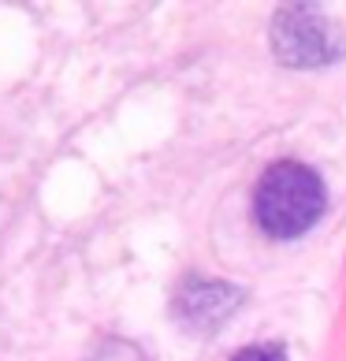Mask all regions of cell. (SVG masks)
I'll use <instances>...</instances> for the list:
<instances>
[{"mask_svg": "<svg viewBox=\"0 0 346 361\" xmlns=\"http://www.w3.org/2000/svg\"><path fill=\"white\" fill-rule=\"evenodd\" d=\"M238 305H242V290L223 283V279H186L171 310H175V320L186 331L209 336L220 324H228Z\"/></svg>", "mask_w": 346, "mask_h": 361, "instance_id": "cell-2", "label": "cell"}, {"mask_svg": "<svg viewBox=\"0 0 346 361\" xmlns=\"http://www.w3.org/2000/svg\"><path fill=\"white\" fill-rule=\"evenodd\" d=\"M257 220L276 238H295L321 220L324 212V183L313 168L298 160H276L261 176L254 194Z\"/></svg>", "mask_w": 346, "mask_h": 361, "instance_id": "cell-1", "label": "cell"}, {"mask_svg": "<svg viewBox=\"0 0 346 361\" xmlns=\"http://www.w3.org/2000/svg\"><path fill=\"white\" fill-rule=\"evenodd\" d=\"M231 361H287V350L276 343H254V346H246V350H238Z\"/></svg>", "mask_w": 346, "mask_h": 361, "instance_id": "cell-4", "label": "cell"}, {"mask_svg": "<svg viewBox=\"0 0 346 361\" xmlns=\"http://www.w3.org/2000/svg\"><path fill=\"white\" fill-rule=\"evenodd\" d=\"M272 45H276V56L290 63V68H316V63H328L335 56L324 19H316L313 11H302V8L279 11L272 26Z\"/></svg>", "mask_w": 346, "mask_h": 361, "instance_id": "cell-3", "label": "cell"}]
</instances>
